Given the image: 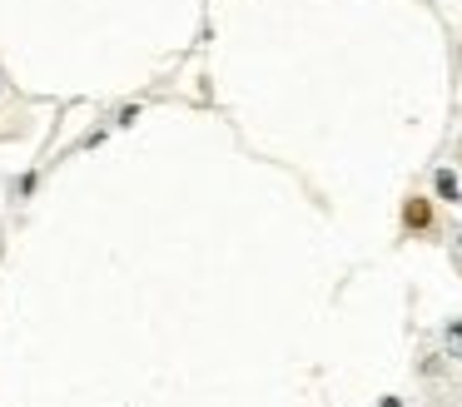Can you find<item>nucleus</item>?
I'll return each mask as SVG.
<instances>
[{
    "instance_id": "nucleus-1",
    "label": "nucleus",
    "mask_w": 462,
    "mask_h": 407,
    "mask_svg": "<svg viewBox=\"0 0 462 407\" xmlns=\"http://www.w3.org/2000/svg\"><path fill=\"white\" fill-rule=\"evenodd\" d=\"M402 228H408V234H428L432 228V204L428 199H408V204H402Z\"/></svg>"
},
{
    "instance_id": "nucleus-2",
    "label": "nucleus",
    "mask_w": 462,
    "mask_h": 407,
    "mask_svg": "<svg viewBox=\"0 0 462 407\" xmlns=\"http://www.w3.org/2000/svg\"><path fill=\"white\" fill-rule=\"evenodd\" d=\"M438 194L442 199H457V204H462V189H457V174H452V169H438Z\"/></svg>"
},
{
    "instance_id": "nucleus-3",
    "label": "nucleus",
    "mask_w": 462,
    "mask_h": 407,
    "mask_svg": "<svg viewBox=\"0 0 462 407\" xmlns=\"http://www.w3.org/2000/svg\"><path fill=\"white\" fill-rule=\"evenodd\" d=\"M448 347L462 357V323H452V328H448Z\"/></svg>"
}]
</instances>
